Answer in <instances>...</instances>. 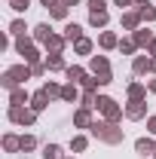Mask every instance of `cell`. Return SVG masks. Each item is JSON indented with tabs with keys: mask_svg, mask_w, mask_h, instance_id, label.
Here are the masks:
<instances>
[{
	"mask_svg": "<svg viewBox=\"0 0 156 159\" xmlns=\"http://www.w3.org/2000/svg\"><path fill=\"white\" fill-rule=\"evenodd\" d=\"M49 37H52V34H49V28H46V25H40V28H37V40H43V43H46Z\"/></svg>",
	"mask_w": 156,
	"mask_h": 159,
	"instance_id": "obj_16",
	"label": "cell"
},
{
	"mask_svg": "<svg viewBox=\"0 0 156 159\" xmlns=\"http://www.w3.org/2000/svg\"><path fill=\"white\" fill-rule=\"evenodd\" d=\"M98 107L104 110V116H107V119H119V107H117V101H113V98H98Z\"/></svg>",
	"mask_w": 156,
	"mask_h": 159,
	"instance_id": "obj_3",
	"label": "cell"
},
{
	"mask_svg": "<svg viewBox=\"0 0 156 159\" xmlns=\"http://www.w3.org/2000/svg\"><path fill=\"white\" fill-rule=\"evenodd\" d=\"M129 95H132V98H141V95H144V89H141V86H132V89H129Z\"/></svg>",
	"mask_w": 156,
	"mask_h": 159,
	"instance_id": "obj_27",
	"label": "cell"
},
{
	"mask_svg": "<svg viewBox=\"0 0 156 159\" xmlns=\"http://www.w3.org/2000/svg\"><path fill=\"white\" fill-rule=\"evenodd\" d=\"M135 43H138V46H144V43H153V40H150L147 31H138V34H135Z\"/></svg>",
	"mask_w": 156,
	"mask_h": 159,
	"instance_id": "obj_14",
	"label": "cell"
},
{
	"mask_svg": "<svg viewBox=\"0 0 156 159\" xmlns=\"http://www.w3.org/2000/svg\"><path fill=\"white\" fill-rule=\"evenodd\" d=\"M89 19H92V25H107V12H104V9H101V12H92V16H89Z\"/></svg>",
	"mask_w": 156,
	"mask_h": 159,
	"instance_id": "obj_9",
	"label": "cell"
},
{
	"mask_svg": "<svg viewBox=\"0 0 156 159\" xmlns=\"http://www.w3.org/2000/svg\"><path fill=\"white\" fill-rule=\"evenodd\" d=\"M67 40H80V25H67Z\"/></svg>",
	"mask_w": 156,
	"mask_h": 159,
	"instance_id": "obj_17",
	"label": "cell"
},
{
	"mask_svg": "<svg viewBox=\"0 0 156 159\" xmlns=\"http://www.w3.org/2000/svg\"><path fill=\"white\" fill-rule=\"evenodd\" d=\"M129 116H132V119H141V116H144V104H141V101H135V104L129 107Z\"/></svg>",
	"mask_w": 156,
	"mask_h": 159,
	"instance_id": "obj_7",
	"label": "cell"
},
{
	"mask_svg": "<svg viewBox=\"0 0 156 159\" xmlns=\"http://www.w3.org/2000/svg\"><path fill=\"white\" fill-rule=\"evenodd\" d=\"M46 46H49V49H61V37H55V34H52V37L46 40Z\"/></svg>",
	"mask_w": 156,
	"mask_h": 159,
	"instance_id": "obj_20",
	"label": "cell"
},
{
	"mask_svg": "<svg viewBox=\"0 0 156 159\" xmlns=\"http://www.w3.org/2000/svg\"><path fill=\"white\" fill-rule=\"evenodd\" d=\"M34 147V138H21V150H31Z\"/></svg>",
	"mask_w": 156,
	"mask_h": 159,
	"instance_id": "obj_28",
	"label": "cell"
},
{
	"mask_svg": "<svg viewBox=\"0 0 156 159\" xmlns=\"http://www.w3.org/2000/svg\"><path fill=\"white\" fill-rule=\"evenodd\" d=\"M43 156H46V159H61V150L55 147V144H49V147L43 150Z\"/></svg>",
	"mask_w": 156,
	"mask_h": 159,
	"instance_id": "obj_8",
	"label": "cell"
},
{
	"mask_svg": "<svg viewBox=\"0 0 156 159\" xmlns=\"http://www.w3.org/2000/svg\"><path fill=\"white\" fill-rule=\"evenodd\" d=\"M43 95H46V98H55V95H61V89H58V86H46Z\"/></svg>",
	"mask_w": 156,
	"mask_h": 159,
	"instance_id": "obj_18",
	"label": "cell"
},
{
	"mask_svg": "<svg viewBox=\"0 0 156 159\" xmlns=\"http://www.w3.org/2000/svg\"><path fill=\"white\" fill-rule=\"evenodd\" d=\"M150 89H153V92H156V80H153V83H150Z\"/></svg>",
	"mask_w": 156,
	"mask_h": 159,
	"instance_id": "obj_34",
	"label": "cell"
},
{
	"mask_svg": "<svg viewBox=\"0 0 156 159\" xmlns=\"http://www.w3.org/2000/svg\"><path fill=\"white\" fill-rule=\"evenodd\" d=\"M122 25H126V28H135V25H138V16H122Z\"/></svg>",
	"mask_w": 156,
	"mask_h": 159,
	"instance_id": "obj_24",
	"label": "cell"
},
{
	"mask_svg": "<svg viewBox=\"0 0 156 159\" xmlns=\"http://www.w3.org/2000/svg\"><path fill=\"white\" fill-rule=\"evenodd\" d=\"M147 125H150V132H153V135H156V116L150 119V122H147Z\"/></svg>",
	"mask_w": 156,
	"mask_h": 159,
	"instance_id": "obj_31",
	"label": "cell"
},
{
	"mask_svg": "<svg viewBox=\"0 0 156 159\" xmlns=\"http://www.w3.org/2000/svg\"><path fill=\"white\" fill-rule=\"evenodd\" d=\"M150 49H153V52H156V40H153V43H150Z\"/></svg>",
	"mask_w": 156,
	"mask_h": 159,
	"instance_id": "obj_35",
	"label": "cell"
},
{
	"mask_svg": "<svg viewBox=\"0 0 156 159\" xmlns=\"http://www.w3.org/2000/svg\"><path fill=\"white\" fill-rule=\"evenodd\" d=\"M89 6H92V12H101L104 9V0H89Z\"/></svg>",
	"mask_w": 156,
	"mask_h": 159,
	"instance_id": "obj_26",
	"label": "cell"
},
{
	"mask_svg": "<svg viewBox=\"0 0 156 159\" xmlns=\"http://www.w3.org/2000/svg\"><path fill=\"white\" fill-rule=\"evenodd\" d=\"M61 3H64V6H71V3H77V0H61Z\"/></svg>",
	"mask_w": 156,
	"mask_h": 159,
	"instance_id": "obj_33",
	"label": "cell"
},
{
	"mask_svg": "<svg viewBox=\"0 0 156 159\" xmlns=\"http://www.w3.org/2000/svg\"><path fill=\"white\" fill-rule=\"evenodd\" d=\"M147 67H150V64H147V58H138V61H135V70H138V74H144Z\"/></svg>",
	"mask_w": 156,
	"mask_h": 159,
	"instance_id": "obj_23",
	"label": "cell"
},
{
	"mask_svg": "<svg viewBox=\"0 0 156 159\" xmlns=\"http://www.w3.org/2000/svg\"><path fill=\"white\" fill-rule=\"evenodd\" d=\"M67 77L77 83V80H83V70H80V67H67Z\"/></svg>",
	"mask_w": 156,
	"mask_h": 159,
	"instance_id": "obj_21",
	"label": "cell"
},
{
	"mask_svg": "<svg viewBox=\"0 0 156 159\" xmlns=\"http://www.w3.org/2000/svg\"><path fill=\"white\" fill-rule=\"evenodd\" d=\"M61 98H64V101H74V98H77V89H74V86H64V89H61Z\"/></svg>",
	"mask_w": 156,
	"mask_h": 159,
	"instance_id": "obj_12",
	"label": "cell"
},
{
	"mask_svg": "<svg viewBox=\"0 0 156 159\" xmlns=\"http://www.w3.org/2000/svg\"><path fill=\"white\" fill-rule=\"evenodd\" d=\"M77 125H92V116H89V110H80V113H77Z\"/></svg>",
	"mask_w": 156,
	"mask_h": 159,
	"instance_id": "obj_11",
	"label": "cell"
},
{
	"mask_svg": "<svg viewBox=\"0 0 156 159\" xmlns=\"http://www.w3.org/2000/svg\"><path fill=\"white\" fill-rule=\"evenodd\" d=\"M49 67H52V70H61L64 64H61V58H58V55H52V58H49Z\"/></svg>",
	"mask_w": 156,
	"mask_h": 159,
	"instance_id": "obj_25",
	"label": "cell"
},
{
	"mask_svg": "<svg viewBox=\"0 0 156 159\" xmlns=\"http://www.w3.org/2000/svg\"><path fill=\"white\" fill-rule=\"evenodd\" d=\"M138 153H144V156H147V153H156L153 141H150V138H141V141H138Z\"/></svg>",
	"mask_w": 156,
	"mask_h": 159,
	"instance_id": "obj_6",
	"label": "cell"
},
{
	"mask_svg": "<svg viewBox=\"0 0 156 159\" xmlns=\"http://www.w3.org/2000/svg\"><path fill=\"white\" fill-rule=\"evenodd\" d=\"M19 80H28V70H25V67H12V70L6 74V80H3V83H6V86H16Z\"/></svg>",
	"mask_w": 156,
	"mask_h": 159,
	"instance_id": "obj_4",
	"label": "cell"
},
{
	"mask_svg": "<svg viewBox=\"0 0 156 159\" xmlns=\"http://www.w3.org/2000/svg\"><path fill=\"white\" fill-rule=\"evenodd\" d=\"M9 3H12L16 9H25V6H28V0H9Z\"/></svg>",
	"mask_w": 156,
	"mask_h": 159,
	"instance_id": "obj_30",
	"label": "cell"
},
{
	"mask_svg": "<svg viewBox=\"0 0 156 159\" xmlns=\"http://www.w3.org/2000/svg\"><path fill=\"white\" fill-rule=\"evenodd\" d=\"M9 116H12V122H31L34 113H31V110H21V107H12V110H9Z\"/></svg>",
	"mask_w": 156,
	"mask_h": 159,
	"instance_id": "obj_5",
	"label": "cell"
},
{
	"mask_svg": "<svg viewBox=\"0 0 156 159\" xmlns=\"http://www.w3.org/2000/svg\"><path fill=\"white\" fill-rule=\"evenodd\" d=\"M89 49H92V43H89L86 37H80V40H77V52H80V55H86Z\"/></svg>",
	"mask_w": 156,
	"mask_h": 159,
	"instance_id": "obj_10",
	"label": "cell"
},
{
	"mask_svg": "<svg viewBox=\"0 0 156 159\" xmlns=\"http://www.w3.org/2000/svg\"><path fill=\"white\" fill-rule=\"evenodd\" d=\"M150 67H153V70H156V61H150Z\"/></svg>",
	"mask_w": 156,
	"mask_h": 159,
	"instance_id": "obj_36",
	"label": "cell"
},
{
	"mask_svg": "<svg viewBox=\"0 0 156 159\" xmlns=\"http://www.w3.org/2000/svg\"><path fill=\"white\" fill-rule=\"evenodd\" d=\"M129 3H132V0H117V6H129Z\"/></svg>",
	"mask_w": 156,
	"mask_h": 159,
	"instance_id": "obj_32",
	"label": "cell"
},
{
	"mask_svg": "<svg viewBox=\"0 0 156 159\" xmlns=\"http://www.w3.org/2000/svg\"><path fill=\"white\" fill-rule=\"evenodd\" d=\"M43 107H46V95H43V92H40L37 98H34V110H43Z\"/></svg>",
	"mask_w": 156,
	"mask_h": 159,
	"instance_id": "obj_22",
	"label": "cell"
},
{
	"mask_svg": "<svg viewBox=\"0 0 156 159\" xmlns=\"http://www.w3.org/2000/svg\"><path fill=\"white\" fill-rule=\"evenodd\" d=\"M141 16L150 21V19H156V9H153V6H141Z\"/></svg>",
	"mask_w": 156,
	"mask_h": 159,
	"instance_id": "obj_19",
	"label": "cell"
},
{
	"mask_svg": "<svg viewBox=\"0 0 156 159\" xmlns=\"http://www.w3.org/2000/svg\"><path fill=\"white\" fill-rule=\"evenodd\" d=\"M101 46H104V49L117 46V37H113V34H101Z\"/></svg>",
	"mask_w": 156,
	"mask_h": 159,
	"instance_id": "obj_13",
	"label": "cell"
},
{
	"mask_svg": "<svg viewBox=\"0 0 156 159\" xmlns=\"http://www.w3.org/2000/svg\"><path fill=\"white\" fill-rule=\"evenodd\" d=\"M92 70H95V77H98V83L104 86V83H110V64L104 58H95L92 61Z\"/></svg>",
	"mask_w": 156,
	"mask_h": 159,
	"instance_id": "obj_2",
	"label": "cell"
},
{
	"mask_svg": "<svg viewBox=\"0 0 156 159\" xmlns=\"http://www.w3.org/2000/svg\"><path fill=\"white\" fill-rule=\"evenodd\" d=\"M3 147H6V150H16V147H21V141H16L9 135V138H3Z\"/></svg>",
	"mask_w": 156,
	"mask_h": 159,
	"instance_id": "obj_15",
	"label": "cell"
},
{
	"mask_svg": "<svg viewBox=\"0 0 156 159\" xmlns=\"http://www.w3.org/2000/svg\"><path fill=\"white\" fill-rule=\"evenodd\" d=\"M92 132H95L101 141H107V144H119V141H122V132H119V129H113L110 122H101V125L95 122V125H92Z\"/></svg>",
	"mask_w": 156,
	"mask_h": 159,
	"instance_id": "obj_1",
	"label": "cell"
},
{
	"mask_svg": "<svg viewBox=\"0 0 156 159\" xmlns=\"http://www.w3.org/2000/svg\"><path fill=\"white\" fill-rule=\"evenodd\" d=\"M86 147V138H74V150H83Z\"/></svg>",
	"mask_w": 156,
	"mask_h": 159,
	"instance_id": "obj_29",
	"label": "cell"
}]
</instances>
